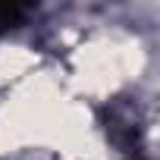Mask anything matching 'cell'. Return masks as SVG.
<instances>
[{"label":"cell","mask_w":160,"mask_h":160,"mask_svg":"<svg viewBox=\"0 0 160 160\" xmlns=\"http://www.w3.org/2000/svg\"><path fill=\"white\" fill-rule=\"evenodd\" d=\"M28 13H32V7H25V3H0V35L19 28Z\"/></svg>","instance_id":"obj_1"}]
</instances>
